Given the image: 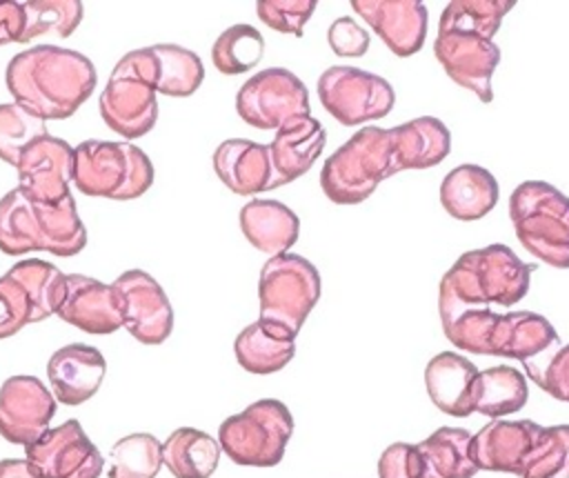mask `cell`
I'll list each match as a JSON object with an SVG mask.
<instances>
[{
	"label": "cell",
	"instance_id": "6da1fadb",
	"mask_svg": "<svg viewBox=\"0 0 569 478\" xmlns=\"http://www.w3.org/2000/svg\"><path fill=\"white\" fill-rule=\"evenodd\" d=\"M449 151L451 133L433 116H420L391 129L369 125L325 160L320 187L336 205H358L393 173L436 167Z\"/></svg>",
	"mask_w": 569,
	"mask_h": 478
},
{
	"label": "cell",
	"instance_id": "7a4b0ae2",
	"mask_svg": "<svg viewBox=\"0 0 569 478\" xmlns=\"http://www.w3.org/2000/svg\"><path fill=\"white\" fill-rule=\"evenodd\" d=\"M513 7L505 0H453L440 13L433 53L445 73L482 102L493 100L491 76L500 62L493 36Z\"/></svg>",
	"mask_w": 569,
	"mask_h": 478
},
{
	"label": "cell",
	"instance_id": "3957f363",
	"mask_svg": "<svg viewBox=\"0 0 569 478\" xmlns=\"http://www.w3.org/2000/svg\"><path fill=\"white\" fill-rule=\"evenodd\" d=\"M4 82L13 102L44 120H64L93 93L96 69L76 49L38 44L9 60Z\"/></svg>",
	"mask_w": 569,
	"mask_h": 478
},
{
	"label": "cell",
	"instance_id": "277c9868",
	"mask_svg": "<svg viewBox=\"0 0 569 478\" xmlns=\"http://www.w3.org/2000/svg\"><path fill=\"white\" fill-rule=\"evenodd\" d=\"M438 311L447 340L467 353L527 362L549 353L558 345L551 322L533 311L498 313L489 307L462 305L442 287L438 289Z\"/></svg>",
	"mask_w": 569,
	"mask_h": 478
},
{
	"label": "cell",
	"instance_id": "5b68a950",
	"mask_svg": "<svg viewBox=\"0 0 569 478\" xmlns=\"http://www.w3.org/2000/svg\"><path fill=\"white\" fill-rule=\"evenodd\" d=\"M87 247V229L69 193L58 205L29 200L18 187L0 198V251L22 256L27 251H49L53 256H76Z\"/></svg>",
	"mask_w": 569,
	"mask_h": 478
},
{
	"label": "cell",
	"instance_id": "8992f818",
	"mask_svg": "<svg viewBox=\"0 0 569 478\" xmlns=\"http://www.w3.org/2000/svg\"><path fill=\"white\" fill-rule=\"evenodd\" d=\"M536 265L522 262L507 245L465 251L440 278V287L471 307H511L529 291Z\"/></svg>",
	"mask_w": 569,
	"mask_h": 478
},
{
	"label": "cell",
	"instance_id": "52a82bcc",
	"mask_svg": "<svg viewBox=\"0 0 569 478\" xmlns=\"http://www.w3.org/2000/svg\"><path fill=\"white\" fill-rule=\"evenodd\" d=\"M520 245L553 269H569V196L545 180H525L509 196Z\"/></svg>",
	"mask_w": 569,
	"mask_h": 478
},
{
	"label": "cell",
	"instance_id": "ba28073f",
	"mask_svg": "<svg viewBox=\"0 0 569 478\" xmlns=\"http://www.w3.org/2000/svg\"><path fill=\"white\" fill-rule=\"evenodd\" d=\"M73 185L84 196L133 200L153 185V165L131 142L82 140L73 147Z\"/></svg>",
	"mask_w": 569,
	"mask_h": 478
},
{
	"label": "cell",
	"instance_id": "9c48e42d",
	"mask_svg": "<svg viewBox=\"0 0 569 478\" xmlns=\"http://www.w3.org/2000/svg\"><path fill=\"white\" fill-rule=\"evenodd\" d=\"M293 434V416L284 402L262 398L218 427L220 449L244 467H273L282 460Z\"/></svg>",
	"mask_w": 569,
	"mask_h": 478
},
{
	"label": "cell",
	"instance_id": "30bf717a",
	"mask_svg": "<svg viewBox=\"0 0 569 478\" xmlns=\"http://www.w3.org/2000/svg\"><path fill=\"white\" fill-rule=\"evenodd\" d=\"M320 298L318 269L298 253L271 256L260 269V320L298 336Z\"/></svg>",
	"mask_w": 569,
	"mask_h": 478
},
{
	"label": "cell",
	"instance_id": "8fae6325",
	"mask_svg": "<svg viewBox=\"0 0 569 478\" xmlns=\"http://www.w3.org/2000/svg\"><path fill=\"white\" fill-rule=\"evenodd\" d=\"M318 98L340 125L356 127L385 118L393 109L396 91L382 76L336 64L320 73Z\"/></svg>",
	"mask_w": 569,
	"mask_h": 478
},
{
	"label": "cell",
	"instance_id": "7c38bea8",
	"mask_svg": "<svg viewBox=\"0 0 569 478\" xmlns=\"http://www.w3.org/2000/svg\"><path fill=\"white\" fill-rule=\"evenodd\" d=\"M236 111L249 127L278 131L287 120L309 116V91L289 69H262L240 87Z\"/></svg>",
	"mask_w": 569,
	"mask_h": 478
},
{
	"label": "cell",
	"instance_id": "4fadbf2b",
	"mask_svg": "<svg viewBox=\"0 0 569 478\" xmlns=\"http://www.w3.org/2000/svg\"><path fill=\"white\" fill-rule=\"evenodd\" d=\"M24 458L38 478H100L104 467L102 454L76 418L24 447Z\"/></svg>",
	"mask_w": 569,
	"mask_h": 478
},
{
	"label": "cell",
	"instance_id": "5bb4252c",
	"mask_svg": "<svg viewBox=\"0 0 569 478\" xmlns=\"http://www.w3.org/2000/svg\"><path fill=\"white\" fill-rule=\"evenodd\" d=\"M122 298V327L142 345H160L171 336L173 309L160 282L142 269H129L113 282Z\"/></svg>",
	"mask_w": 569,
	"mask_h": 478
},
{
	"label": "cell",
	"instance_id": "9a60e30c",
	"mask_svg": "<svg viewBox=\"0 0 569 478\" xmlns=\"http://www.w3.org/2000/svg\"><path fill=\"white\" fill-rule=\"evenodd\" d=\"M56 398L36 376H11L0 387V436L29 447L49 431Z\"/></svg>",
	"mask_w": 569,
	"mask_h": 478
},
{
	"label": "cell",
	"instance_id": "2e32d148",
	"mask_svg": "<svg viewBox=\"0 0 569 478\" xmlns=\"http://www.w3.org/2000/svg\"><path fill=\"white\" fill-rule=\"evenodd\" d=\"M18 189L33 202L58 205L73 182V147L56 136L33 140L18 162Z\"/></svg>",
	"mask_w": 569,
	"mask_h": 478
},
{
	"label": "cell",
	"instance_id": "e0dca14e",
	"mask_svg": "<svg viewBox=\"0 0 569 478\" xmlns=\"http://www.w3.org/2000/svg\"><path fill=\"white\" fill-rule=\"evenodd\" d=\"M56 316L93 333L109 336L122 327V298L118 289L82 273H64V287Z\"/></svg>",
	"mask_w": 569,
	"mask_h": 478
},
{
	"label": "cell",
	"instance_id": "ac0fdd59",
	"mask_svg": "<svg viewBox=\"0 0 569 478\" xmlns=\"http://www.w3.org/2000/svg\"><path fill=\"white\" fill-rule=\"evenodd\" d=\"M351 9L398 58H409L422 49L429 11L420 0H353Z\"/></svg>",
	"mask_w": 569,
	"mask_h": 478
},
{
	"label": "cell",
	"instance_id": "d6986e66",
	"mask_svg": "<svg viewBox=\"0 0 569 478\" xmlns=\"http://www.w3.org/2000/svg\"><path fill=\"white\" fill-rule=\"evenodd\" d=\"M542 425L533 420H491L471 438V460L485 471L522 474V465Z\"/></svg>",
	"mask_w": 569,
	"mask_h": 478
},
{
	"label": "cell",
	"instance_id": "ffe728a7",
	"mask_svg": "<svg viewBox=\"0 0 569 478\" xmlns=\"http://www.w3.org/2000/svg\"><path fill=\"white\" fill-rule=\"evenodd\" d=\"M156 87L136 78H109L98 107L107 127L127 140L142 138L158 120Z\"/></svg>",
	"mask_w": 569,
	"mask_h": 478
},
{
	"label": "cell",
	"instance_id": "44dd1931",
	"mask_svg": "<svg viewBox=\"0 0 569 478\" xmlns=\"http://www.w3.org/2000/svg\"><path fill=\"white\" fill-rule=\"evenodd\" d=\"M107 374L104 356L82 342L60 347L47 362V378L58 402L76 407L87 402L102 385Z\"/></svg>",
	"mask_w": 569,
	"mask_h": 478
},
{
	"label": "cell",
	"instance_id": "7402d4cb",
	"mask_svg": "<svg viewBox=\"0 0 569 478\" xmlns=\"http://www.w3.org/2000/svg\"><path fill=\"white\" fill-rule=\"evenodd\" d=\"M325 142L327 131L311 113L287 120L269 142V158L273 169L271 189L305 176L322 153Z\"/></svg>",
	"mask_w": 569,
	"mask_h": 478
},
{
	"label": "cell",
	"instance_id": "603a6c76",
	"mask_svg": "<svg viewBox=\"0 0 569 478\" xmlns=\"http://www.w3.org/2000/svg\"><path fill=\"white\" fill-rule=\"evenodd\" d=\"M478 367L460 353L442 351L436 353L425 367V387L431 402L453 416L467 418L476 414L473 391L478 380Z\"/></svg>",
	"mask_w": 569,
	"mask_h": 478
},
{
	"label": "cell",
	"instance_id": "cb8c5ba5",
	"mask_svg": "<svg viewBox=\"0 0 569 478\" xmlns=\"http://www.w3.org/2000/svg\"><path fill=\"white\" fill-rule=\"evenodd\" d=\"M216 176L238 196H253L271 189L273 169L269 145L244 138H229L213 151Z\"/></svg>",
	"mask_w": 569,
	"mask_h": 478
},
{
	"label": "cell",
	"instance_id": "d4e9b609",
	"mask_svg": "<svg viewBox=\"0 0 569 478\" xmlns=\"http://www.w3.org/2000/svg\"><path fill=\"white\" fill-rule=\"evenodd\" d=\"M500 198V185L480 165L451 169L440 185V205L456 220H478L487 216Z\"/></svg>",
	"mask_w": 569,
	"mask_h": 478
},
{
	"label": "cell",
	"instance_id": "484cf974",
	"mask_svg": "<svg viewBox=\"0 0 569 478\" xmlns=\"http://www.w3.org/2000/svg\"><path fill=\"white\" fill-rule=\"evenodd\" d=\"M240 229L258 251L280 256L296 245L300 220L287 205L258 198L240 209Z\"/></svg>",
	"mask_w": 569,
	"mask_h": 478
},
{
	"label": "cell",
	"instance_id": "4316f807",
	"mask_svg": "<svg viewBox=\"0 0 569 478\" xmlns=\"http://www.w3.org/2000/svg\"><path fill=\"white\" fill-rule=\"evenodd\" d=\"M233 351L244 371L267 376L289 365L296 353V336L258 318L236 336Z\"/></svg>",
	"mask_w": 569,
	"mask_h": 478
},
{
	"label": "cell",
	"instance_id": "83f0119b",
	"mask_svg": "<svg viewBox=\"0 0 569 478\" xmlns=\"http://www.w3.org/2000/svg\"><path fill=\"white\" fill-rule=\"evenodd\" d=\"M473 434L460 427H440L416 442L422 458V478H473L478 467L471 460Z\"/></svg>",
	"mask_w": 569,
	"mask_h": 478
},
{
	"label": "cell",
	"instance_id": "f1b7e54d",
	"mask_svg": "<svg viewBox=\"0 0 569 478\" xmlns=\"http://www.w3.org/2000/svg\"><path fill=\"white\" fill-rule=\"evenodd\" d=\"M218 460V440L193 427H180L162 442V462L173 478H209Z\"/></svg>",
	"mask_w": 569,
	"mask_h": 478
},
{
	"label": "cell",
	"instance_id": "f546056e",
	"mask_svg": "<svg viewBox=\"0 0 569 478\" xmlns=\"http://www.w3.org/2000/svg\"><path fill=\"white\" fill-rule=\"evenodd\" d=\"M527 398V380L516 367L498 365L478 374L473 391V405L478 414L500 420V416H509L522 409Z\"/></svg>",
	"mask_w": 569,
	"mask_h": 478
},
{
	"label": "cell",
	"instance_id": "4dcf8cb0",
	"mask_svg": "<svg viewBox=\"0 0 569 478\" xmlns=\"http://www.w3.org/2000/svg\"><path fill=\"white\" fill-rule=\"evenodd\" d=\"M158 62L156 91L173 98H187L198 91L204 80L202 60L180 44H153Z\"/></svg>",
	"mask_w": 569,
	"mask_h": 478
},
{
	"label": "cell",
	"instance_id": "1f68e13d",
	"mask_svg": "<svg viewBox=\"0 0 569 478\" xmlns=\"http://www.w3.org/2000/svg\"><path fill=\"white\" fill-rule=\"evenodd\" d=\"M7 273L27 289L33 302L31 322H40L56 316V307L60 302L64 287V273L56 265L40 258H27L9 267Z\"/></svg>",
	"mask_w": 569,
	"mask_h": 478
},
{
	"label": "cell",
	"instance_id": "d6a6232c",
	"mask_svg": "<svg viewBox=\"0 0 569 478\" xmlns=\"http://www.w3.org/2000/svg\"><path fill=\"white\" fill-rule=\"evenodd\" d=\"M162 442L153 434H129L109 451V478H156L162 467Z\"/></svg>",
	"mask_w": 569,
	"mask_h": 478
},
{
	"label": "cell",
	"instance_id": "836d02e7",
	"mask_svg": "<svg viewBox=\"0 0 569 478\" xmlns=\"http://www.w3.org/2000/svg\"><path fill=\"white\" fill-rule=\"evenodd\" d=\"M262 51L264 38L256 27L233 24L216 38L211 47V60L220 73L238 76L253 69L262 60Z\"/></svg>",
	"mask_w": 569,
	"mask_h": 478
},
{
	"label": "cell",
	"instance_id": "e575fe53",
	"mask_svg": "<svg viewBox=\"0 0 569 478\" xmlns=\"http://www.w3.org/2000/svg\"><path fill=\"white\" fill-rule=\"evenodd\" d=\"M24 9V29L22 42H29L38 36L53 33L69 38L82 22L84 7L80 0H27Z\"/></svg>",
	"mask_w": 569,
	"mask_h": 478
},
{
	"label": "cell",
	"instance_id": "d590c367",
	"mask_svg": "<svg viewBox=\"0 0 569 478\" xmlns=\"http://www.w3.org/2000/svg\"><path fill=\"white\" fill-rule=\"evenodd\" d=\"M47 120L18 102L0 104V160L18 167L22 151L47 136Z\"/></svg>",
	"mask_w": 569,
	"mask_h": 478
},
{
	"label": "cell",
	"instance_id": "8d00e7d4",
	"mask_svg": "<svg viewBox=\"0 0 569 478\" xmlns=\"http://www.w3.org/2000/svg\"><path fill=\"white\" fill-rule=\"evenodd\" d=\"M520 478H569V425L542 427Z\"/></svg>",
	"mask_w": 569,
	"mask_h": 478
},
{
	"label": "cell",
	"instance_id": "74e56055",
	"mask_svg": "<svg viewBox=\"0 0 569 478\" xmlns=\"http://www.w3.org/2000/svg\"><path fill=\"white\" fill-rule=\"evenodd\" d=\"M529 378L556 400L569 402V345L522 362Z\"/></svg>",
	"mask_w": 569,
	"mask_h": 478
},
{
	"label": "cell",
	"instance_id": "f35d334b",
	"mask_svg": "<svg viewBox=\"0 0 569 478\" xmlns=\"http://www.w3.org/2000/svg\"><path fill=\"white\" fill-rule=\"evenodd\" d=\"M33 320V302L27 289L9 273L0 276V340L16 336Z\"/></svg>",
	"mask_w": 569,
	"mask_h": 478
},
{
	"label": "cell",
	"instance_id": "ab89813d",
	"mask_svg": "<svg viewBox=\"0 0 569 478\" xmlns=\"http://www.w3.org/2000/svg\"><path fill=\"white\" fill-rule=\"evenodd\" d=\"M316 11L313 0H258L256 13L258 18L280 31V33H293L302 36V27Z\"/></svg>",
	"mask_w": 569,
	"mask_h": 478
},
{
	"label": "cell",
	"instance_id": "60d3db41",
	"mask_svg": "<svg viewBox=\"0 0 569 478\" xmlns=\"http://www.w3.org/2000/svg\"><path fill=\"white\" fill-rule=\"evenodd\" d=\"M378 478H422V458L416 445L393 442L378 460Z\"/></svg>",
	"mask_w": 569,
	"mask_h": 478
},
{
	"label": "cell",
	"instance_id": "b9f144b4",
	"mask_svg": "<svg viewBox=\"0 0 569 478\" xmlns=\"http://www.w3.org/2000/svg\"><path fill=\"white\" fill-rule=\"evenodd\" d=\"M327 40L331 51L342 58H360L369 49V33L349 16H342L331 22Z\"/></svg>",
	"mask_w": 569,
	"mask_h": 478
},
{
	"label": "cell",
	"instance_id": "7bdbcfd3",
	"mask_svg": "<svg viewBox=\"0 0 569 478\" xmlns=\"http://www.w3.org/2000/svg\"><path fill=\"white\" fill-rule=\"evenodd\" d=\"M109 78H136L142 80L151 87H156L158 82V62H156V53L153 47H142V49H133L129 53H124Z\"/></svg>",
	"mask_w": 569,
	"mask_h": 478
},
{
	"label": "cell",
	"instance_id": "ee69618b",
	"mask_svg": "<svg viewBox=\"0 0 569 478\" xmlns=\"http://www.w3.org/2000/svg\"><path fill=\"white\" fill-rule=\"evenodd\" d=\"M24 9L22 2L0 0V47L9 42H22Z\"/></svg>",
	"mask_w": 569,
	"mask_h": 478
},
{
	"label": "cell",
	"instance_id": "f6af8a7d",
	"mask_svg": "<svg viewBox=\"0 0 569 478\" xmlns=\"http://www.w3.org/2000/svg\"><path fill=\"white\" fill-rule=\"evenodd\" d=\"M0 478H38L27 458H4L0 460Z\"/></svg>",
	"mask_w": 569,
	"mask_h": 478
}]
</instances>
